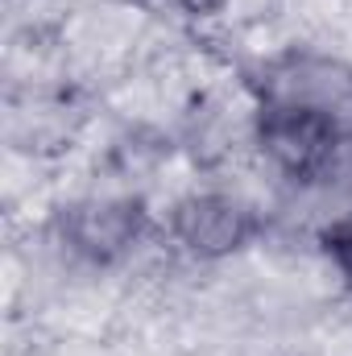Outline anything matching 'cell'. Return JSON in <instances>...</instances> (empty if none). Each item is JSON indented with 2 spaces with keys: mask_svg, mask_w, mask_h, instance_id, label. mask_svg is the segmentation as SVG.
Wrapping results in <instances>:
<instances>
[{
  "mask_svg": "<svg viewBox=\"0 0 352 356\" xmlns=\"http://www.w3.org/2000/svg\"><path fill=\"white\" fill-rule=\"evenodd\" d=\"M158 224L166 228L178 257H186L195 266H224V261L249 253L265 232L257 211L245 207L232 191H224L211 178H203L195 191L175 199L158 216Z\"/></svg>",
  "mask_w": 352,
  "mask_h": 356,
  "instance_id": "cell-1",
  "label": "cell"
}]
</instances>
